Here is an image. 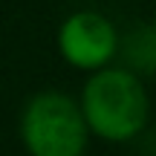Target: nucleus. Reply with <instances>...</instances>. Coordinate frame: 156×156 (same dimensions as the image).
<instances>
[{
    "mask_svg": "<svg viewBox=\"0 0 156 156\" xmlns=\"http://www.w3.org/2000/svg\"><path fill=\"white\" fill-rule=\"evenodd\" d=\"M17 136L29 156H84L90 145L78 101L64 90L29 95L17 116Z\"/></svg>",
    "mask_w": 156,
    "mask_h": 156,
    "instance_id": "f03ea898",
    "label": "nucleus"
},
{
    "mask_svg": "<svg viewBox=\"0 0 156 156\" xmlns=\"http://www.w3.org/2000/svg\"><path fill=\"white\" fill-rule=\"evenodd\" d=\"M58 55L81 73H95L113 64L119 55V29L104 12L75 9L61 20L55 32Z\"/></svg>",
    "mask_w": 156,
    "mask_h": 156,
    "instance_id": "7ed1b4c3",
    "label": "nucleus"
},
{
    "mask_svg": "<svg viewBox=\"0 0 156 156\" xmlns=\"http://www.w3.org/2000/svg\"><path fill=\"white\" fill-rule=\"evenodd\" d=\"M75 101L90 136L113 145L133 142L151 119V95L142 75L116 64L90 73Z\"/></svg>",
    "mask_w": 156,
    "mask_h": 156,
    "instance_id": "f257e3e1",
    "label": "nucleus"
}]
</instances>
